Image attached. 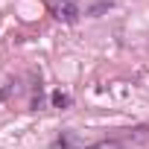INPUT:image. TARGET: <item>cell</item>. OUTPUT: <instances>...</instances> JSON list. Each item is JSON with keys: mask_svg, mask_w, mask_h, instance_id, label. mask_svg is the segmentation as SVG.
<instances>
[{"mask_svg": "<svg viewBox=\"0 0 149 149\" xmlns=\"http://www.w3.org/2000/svg\"><path fill=\"white\" fill-rule=\"evenodd\" d=\"M50 149H129V140L126 137H102V140H94V143H79L73 132H61Z\"/></svg>", "mask_w": 149, "mask_h": 149, "instance_id": "obj_1", "label": "cell"}, {"mask_svg": "<svg viewBox=\"0 0 149 149\" xmlns=\"http://www.w3.org/2000/svg\"><path fill=\"white\" fill-rule=\"evenodd\" d=\"M56 18L64 21V24H76L79 21V6H76V0H58V3L53 6Z\"/></svg>", "mask_w": 149, "mask_h": 149, "instance_id": "obj_2", "label": "cell"}, {"mask_svg": "<svg viewBox=\"0 0 149 149\" xmlns=\"http://www.w3.org/2000/svg\"><path fill=\"white\" fill-rule=\"evenodd\" d=\"M53 105H56V108H67V105H70V94L56 91V94H53Z\"/></svg>", "mask_w": 149, "mask_h": 149, "instance_id": "obj_3", "label": "cell"}]
</instances>
